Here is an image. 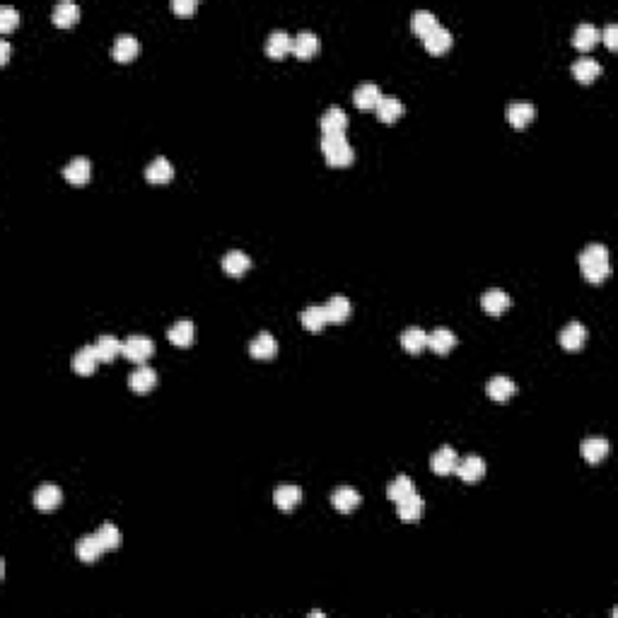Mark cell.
Instances as JSON below:
<instances>
[{"label": "cell", "instance_id": "obj_1", "mask_svg": "<svg viewBox=\"0 0 618 618\" xmlns=\"http://www.w3.org/2000/svg\"><path fill=\"white\" fill-rule=\"evenodd\" d=\"M321 150L331 167H346L355 160V150L346 135H321Z\"/></svg>", "mask_w": 618, "mask_h": 618}, {"label": "cell", "instance_id": "obj_2", "mask_svg": "<svg viewBox=\"0 0 618 618\" xmlns=\"http://www.w3.org/2000/svg\"><path fill=\"white\" fill-rule=\"evenodd\" d=\"M155 353V343L150 341L147 336H140V333H135V336H128L123 341V351L121 355H126V358L130 360V363H145L150 355Z\"/></svg>", "mask_w": 618, "mask_h": 618}, {"label": "cell", "instance_id": "obj_3", "mask_svg": "<svg viewBox=\"0 0 618 618\" xmlns=\"http://www.w3.org/2000/svg\"><path fill=\"white\" fill-rule=\"evenodd\" d=\"M63 502V490L53 483H43L34 490V507L41 512H51L56 510Z\"/></svg>", "mask_w": 618, "mask_h": 618}, {"label": "cell", "instance_id": "obj_4", "mask_svg": "<svg viewBox=\"0 0 618 618\" xmlns=\"http://www.w3.org/2000/svg\"><path fill=\"white\" fill-rule=\"evenodd\" d=\"M321 130L324 135H343L348 128V116L341 107H329L321 116Z\"/></svg>", "mask_w": 618, "mask_h": 618}, {"label": "cell", "instance_id": "obj_5", "mask_svg": "<svg viewBox=\"0 0 618 618\" xmlns=\"http://www.w3.org/2000/svg\"><path fill=\"white\" fill-rule=\"evenodd\" d=\"M457 473H459V478H462L464 483H476V481L483 478L485 462L481 457H476V454H471V457H464V459H459V464H457Z\"/></svg>", "mask_w": 618, "mask_h": 618}, {"label": "cell", "instance_id": "obj_6", "mask_svg": "<svg viewBox=\"0 0 618 618\" xmlns=\"http://www.w3.org/2000/svg\"><path fill=\"white\" fill-rule=\"evenodd\" d=\"M558 341H560V346L565 348V351H570V353L582 351L584 341H587V329H584L579 321H572V324H567L565 329L560 331Z\"/></svg>", "mask_w": 618, "mask_h": 618}, {"label": "cell", "instance_id": "obj_7", "mask_svg": "<svg viewBox=\"0 0 618 618\" xmlns=\"http://www.w3.org/2000/svg\"><path fill=\"white\" fill-rule=\"evenodd\" d=\"M138 51H140V41L135 39L133 34H119L116 41H114L112 56L116 58L119 63H128L138 56Z\"/></svg>", "mask_w": 618, "mask_h": 618}, {"label": "cell", "instance_id": "obj_8", "mask_svg": "<svg viewBox=\"0 0 618 618\" xmlns=\"http://www.w3.org/2000/svg\"><path fill=\"white\" fill-rule=\"evenodd\" d=\"M324 311H326V321H329V324H343L353 311L351 300L343 297V295H333L329 302L324 304Z\"/></svg>", "mask_w": 618, "mask_h": 618}, {"label": "cell", "instance_id": "obj_9", "mask_svg": "<svg viewBox=\"0 0 618 618\" xmlns=\"http://www.w3.org/2000/svg\"><path fill=\"white\" fill-rule=\"evenodd\" d=\"M300 500H302V490H300L297 485H293V483L278 485L276 493H273V502H276V507H278V510H283V512L295 510V507L300 505Z\"/></svg>", "mask_w": 618, "mask_h": 618}, {"label": "cell", "instance_id": "obj_10", "mask_svg": "<svg viewBox=\"0 0 618 618\" xmlns=\"http://www.w3.org/2000/svg\"><path fill=\"white\" fill-rule=\"evenodd\" d=\"M382 100V92L379 87H377L375 83H363L355 87L353 92V102L358 109H363V112H370V109H375L377 104H379Z\"/></svg>", "mask_w": 618, "mask_h": 618}, {"label": "cell", "instance_id": "obj_11", "mask_svg": "<svg viewBox=\"0 0 618 618\" xmlns=\"http://www.w3.org/2000/svg\"><path fill=\"white\" fill-rule=\"evenodd\" d=\"M485 394H488L493 401H500L502 403V401H507V398L515 396V394H517V384L510 379V377L497 375V377H493V379L488 382V384H485Z\"/></svg>", "mask_w": 618, "mask_h": 618}, {"label": "cell", "instance_id": "obj_12", "mask_svg": "<svg viewBox=\"0 0 618 618\" xmlns=\"http://www.w3.org/2000/svg\"><path fill=\"white\" fill-rule=\"evenodd\" d=\"M167 338L174 343V346H179V348L191 346V343L196 341V326H194V321H186V319L174 321V324L167 329Z\"/></svg>", "mask_w": 618, "mask_h": 618}, {"label": "cell", "instance_id": "obj_13", "mask_svg": "<svg viewBox=\"0 0 618 618\" xmlns=\"http://www.w3.org/2000/svg\"><path fill=\"white\" fill-rule=\"evenodd\" d=\"M360 502H363V497H360L358 490L351 488V485H341V488H336L331 493V505L336 507L338 512H353Z\"/></svg>", "mask_w": 618, "mask_h": 618}, {"label": "cell", "instance_id": "obj_14", "mask_svg": "<svg viewBox=\"0 0 618 618\" xmlns=\"http://www.w3.org/2000/svg\"><path fill=\"white\" fill-rule=\"evenodd\" d=\"M507 121H510L515 128H524V126H529L534 121L536 116V107L529 102H512L510 107H507Z\"/></svg>", "mask_w": 618, "mask_h": 618}, {"label": "cell", "instance_id": "obj_15", "mask_svg": "<svg viewBox=\"0 0 618 618\" xmlns=\"http://www.w3.org/2000/svg\"><path fill=\"white\" fill-rule=\"evenodd\" d=\"M457 464H459V457L452 447H442V450H437L433 454V459H430V469H433L437 476H447L457 471Z\"/></svg>", "mask_w": 618, "mask_h": 618}, {"label": "cell", "instance_id": "obj_16", "mask_svg": "<svg viewBox=\"0 0 618 618\" xmlns=\"http://www.w3.org/2000/svg\"><path fill=\"white\" fill-rule=\"evenodd\" d=\"M316 51H319V36L314 32H300L297 36H293V53L297 58L307 61Z\"/></svg>", "mask_w": 618, "mask_h": 618}, {"label": "cell", "instance_id": "obj_17", "mask_svg": "<svg viewBox=\"0 0 618 618\" xmlns=\"http://www.w3.org/2000/svg\"><path fill=\"white\" fill-rule=\"evenodd\" d=\"M249 353H251V358H256V360H268L278 353V341L268 331H261L259 336L249 343Z\"/></svg>", "mask_w": 618, "mask_h": 618}, {"label": "cell", "instance_id": "obj_18", "mask_svg": "<svg viewBox=\"0 0 618 618\" xmlns=\"http://www.w3.org/2000/svg\"><path fill=\"white\" fill-rule=\"evenodd\" d=\"M510 295L505 293V290L500 288H490L483 293V297H481V304H483V309L488 311V314H502L507 307H510Z\"/></svg>", "mask_w": 618, "mask_h": 618}, {"label": "cell", "instance_id": "obj_19", "mask_svg": "<svg viewBox=\"0 0 618 618\" xmlns=\"http://www.w3.org/2000/svg\"><path fill=\"white\" fill-rule=\"evenodd\" d=\"M293 51V36L288 34V32L283 29H276L268 34L266 39V53L271 58H283L286 53Z\"/></svg>", "mask_w": 618, "mask_h": 618}, {"label": "cell", "instance_id": "obj_20", "mask_svg": "<svg viewBox=\"0 0 618 618\" xmlns=\"http://www.w3.org/2000/svg\"><path fill=\"white\" fill-rule=\"evenodd\" d=\"M249 266H251V259L239 249H232L222 256V271H225L227 276H234V278L244 276V273L249 271Z\"/></svg>", "mask_w": 618, "mask_h": 618}, {"label": "cell", "instance_id": "obj_21", "mask_svg": "<svg viewBox=\"0 0 618 618\" xmlns=\"http://www.w3.org/2000/svg\"><path fill=\"white\" fill-rule=\"evenodd\" d=\"M75 551H78V558L83 563H97L107 549H104L100 536L92 534V536H83V539L78 541V549H75Z\"/></svg>", "mask_w": 618, "mask_h": 618}, {"label": "cell", "instance_id": "obj_22", "mask_svg": "<svg viewBox=\"0 0 618 618\" xmlns=\"http://www.w3.org/2000/svg\"><path fill=\"white\" fill-rule=\"evenodd\" d=\"M90 174H92V165L85 157H75V160H70L68 165L63 167V177L68 179L70 184H78V186L90 182Z\"/></svg>", "mask_w": 618, "mask_h": 618}, {"label": "cell", "instance_id": "obj_23", "mask_svg": "<svg viewBox=\"0 0 618 618\" xmlns=\"http://www.w3.org/2000/svg\"><path fill=\"white\" fill-rule=\"evenodd\" d=\"M454 346H457V336H454L450 329H445V326L428 333V348L435 351L437 355H447Z\"/></svg>", "mask_w": 618, "mask_h": 618}, {"label": "cell", "instance_id": "obj_24", "mask_svg": "<svg viewBox=\"0 0 618 618\" xmlns=\"http://www.w3.org/2000/svg\"><path fill=\"white\" fill-rule=\"evenodd\" d=\"M128 387L135 394H147L157 387V372L152 368H138L128 377Z\"/></svg>", "mask_w": 618, "mask_h": 618}, {"label": "cell", "instance_id": "obj_25", "mask_svg": "<svg viewBox=\"0 0 618 618\" xmlns=\"http://www.w3.org/2000/svg\"><path fill=\"white\" fill-rule=\"evenodd\" d=\"M172 177H174V167L167 157H157V160H152L145 169V179L150 184H167Z\"/></svg>", "mask_w": 618, "mask_h": 618}, {"label": "cell", "instance_id": "obj_26", "mask_svg": "<svg viewBox=\"0 0 618 618\" xmlns=\"http://www.w3.org/2000/svg\"><path fill=\"white\" fill-rule=\"evenodd\" d=\"M452 41H454L452 32L445 29V27H440V25H437L430 34L423 36V43H425V48H428L430 53H445L447 48L452 46Z\"/></svg>", "mask_w": 618, "mask_h": 618}, {"label": "cell", "instance_id": "obj_27", "mask_svg": "<svg viewBox=\"0 0 618 618\" xmlns=\"http://www.w3.org/2000/svg\"><path fill=\"white\" fill-rule=\"evenodd\" d=\"M97 365H100V358H97L95 346H85L73 355V370L78 375H92L97 370Z\"/></svg>", "mask_w": 618, "mask_h": 618}, {"label": "cell", "instance_id": "obj_28", "mask_svg": "<svg viewBox=\"0 0 618 618\" xmlns=\"http://www.w3.org/2000/svg\"><path fill=\"white\" fill-rule=\"evenodd\" d=\"M95 351L100 363H112L116 355H121L123 351V341H119L116 336H100L95 343Z\"/></svg>", "mask_w": 618, "mask_h": 618}, {"label": "cell", "instance_id": "obj_29", "mask_svg": "<svg viewBox=\"0 0 618 618\" xmlns=\"http://www.w3.org/2000/svg\"><path fill=\"white\" fill-rule=\"evenodd\" d=\"M572 75L579 80V83H592L601 75V63L594 61V58H577L572 63Z\"/></svg>", "mask_w": 618, "mask_h": 618}, {"label": "cell", "instance_id": "obj_30", "mask_svg": "<svg viewBox=\"0 0 618 618\" xmlns=\"http://www.w3.org/2000/svg\"><path fill=\"white\" fill-rule=\"evenodd\" d=\"M375 112H377V116H379V121L394 123L403 114V104L398 102L396 97H384V95H382V100L375 107Z\"/></svg>", "mask_w": 618, "mask_h": 618}, {"label": "cell", "instance_id": "obj_31", "mask_svg": "<svg viewBox=\"0 0 618 618\" xmlns=\"http://www.w3.org/2000/svg\"><path fill=\"white\" fill-rule=\"evenodd\" d=\"M401 346L406 353H420L423 348H428V333L418 329V326H411V329L401 333Z\"/></svg>", "mask_w": 618, "mask_h": 618}, {"label": "cell", "instance_id": "obj_32", "mask_svg": "<svg viewBox=\"0 0 618 618\" xmlns=\"http://www.w3.org/2000/svg\"><path fill=\"white\" fill-rule=\"evenodd\" d=\"M606 454H609V442H606L604 437H589V440H584V445H582V457L587 459L589 464H599V462H604Z\"/></svg>", "mask_w": 618, "mask_h": 618}, {"label": "cell", "instance_id": "obj_33", "mask_svg": "<svg viewBox=\"0 0 618 618\" xmlns=\"http://www.w3.org/2000/svg\"><path fill=\"white\" fill-rule=\"evenodd\" d=\"M300 319H302L304 329L311 331V333L321 331L326 324H329V321H326V311H324V307H319V304H309L307 309H302Z\"/></svg>", "mask_w": 618, "mask_h": 618}, {"label": "cell", "instance_id": "obj_34", "mask_svg": "<svg viewBox=\"0 0 618 618\" xmlns=\"http://www.w3.org/2000/svg\"><path fill=\"white\" fill-rule=\"evenodd\" d=\"M398 507V517L403 519V522H418L420 515H423V500H420L418 493L408 495L406 500L396 502Z\"/></svg>", "mask_w": 618, "mask_h": 618}, {"label": "cell", "instance_id": "obj_35", "mask_svg": "<svg viewBox=\"0 0 618 618\" xmlns=\"http://www.w3.org/2000/svg\"><path fill=\"white\" fill-rule=\"evenodd\" d=\"M53 25H58V27H70V25H75V22H78V18H80V8L75 3H68V0H65V3H58L56 8H53Z\"/></svg>", "mask_w": 618, "mask_h": 618}, {"label": "cell", "instance_id": "obj_36", "mask_svg": "<svg viewBox=\"0 0 618 618\" xmlns=\"http://www.w3.org/2000/svg\"><path fill=\"white\" fill-rule=\"evenodd\" d=\"M437 27V18L430 10H415V13L411 15V29L415 32V34L423 39L425 34H430Z\"/></svg>", "mask_w": 618, "mask_h": 618}, {"label": "cell", "instance_id": "obj_37", "mask_svg": "<svg viewBox=\"0 0 618 618\" xmlns=\"http://www.w3.org/2000/svg\"><path fill=\"white\" fill-rule=\"evenodd\" d=\"M597 39H599V29L594 25H589V22L579 25L575 29V34H572V43H575L579 51H587V48H592L594 43H597Z\"/></svg>", "mask_w": 618, "mask_h": 618}, {"label": "cell", "instance_id": "obj_38", "mask_svg": "<svg viewBox=\"0 0 618 618\" xmlns=\"http://www.w3.org/2000/svg\"><path fill=\"white\" fill-rule=\"evenodd\" d=\"M597 264H609V251H606L604 244H589L584 247V251L579 254V266H597Z\"/></svg>", "mask_w": 618, "mask_h": 618}, {"label": "cell", "instance_id": "obj_39", "mask_svg": "<svg viewBox=\"0 0 618 618\" xmlns=\"http://www.w3.org/2000/svg\"><path fill=\"white\" fill-rule=\"evenodd\" d=\"M413 493H415V485H413V481L408 478V476H398V478H394V483H389V490H387L389 500H394V502L406 500V497L413 495Z\"/></svg>", "mask_w": 618, "mask_h": 618}, {"label": "cell", "instance_id": "obj_40", "mask_svg": "<svg viewBox=\"0 0 618 618\" xmlns=\"http://www.w3.org/2000/svg\"><path fill=\"white\" fill-rule=\"evenodd\" d=\"M97 536H100V541L107 551H114L121 546V532L116 529V524H109V522L102 524V527L97 529Z\"/></svg>", "mask_w": 618, "mask_h": 618}, {"label": "cell", "instance_id": "obj_41", "mask_svg": "<svg viewBox=\"0 0 618 618\" xmlns=\"http://www.w3.org/2000/svg\"><path fill=\"white\" fill-rule=\"evenodd\" d=\"M20 25V13L13 8V5H3L0 8V29L3 32H10L15 29V27Z\"/></svg>", "mask_w": 618, "mask_h": 618}, {"label": "cell", "instance_id": "obj_42", "mask_svg": "<svg viewBox=\"0 0 618 618\" xmlns=\"http://www.w3.org/2000/svg\"><path fill=\"white\" fill-rule=\"evenodd\" d=\"M609 273H611V266L609 264H597V266L582 268V276L587 278L589 283H604L606 278H609Z\"/></svg>", "mask_w": 618, "mask_h": 618}, {"label": "cell", "instance_id": "obj_43", "mask_svg": "<svg viewBox=\"0 0 618 618\" xmlns=\"http://www.w3.org/2000/svg\"><path fill=\"white\" fill-rule=\"evenodd\" d=\"M169 8H172L174 13H179V15H191V13H196V10H199V3H196V0H172V5H169Z\"/></svg>", "mask_w": 618, "mask_h": 618}, {"label": "cell", "instance_id": "obj_44", "mask_svg": "<svg viewBox=\"0 0 618 618\" xmlns=\"http://www.w3.org/2000/svg\"><path fill=\"white\" fill-rule=\"evenodd\" d=\"M601 39H604V43L609 48H616L618 46V27L616 25H606L604 27V34H601Z\"/></svg>", "mask_w": 618, "mask_h": 618}, {"label": "cell", "instance_id": "obj_45", "mask_svg": "<svg viewBox=\"0 0 618 618\" xmlns=\"http://www.w3.org/2000/svg\"><path fill=\"white\" fill-rule=\"evenodd\" d=\"M8 58H10V43L0 41V63H8Z\"/></svg>", "mask_w": 618, "mask_h": 618}]
</instances>
